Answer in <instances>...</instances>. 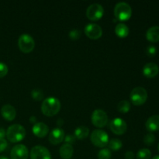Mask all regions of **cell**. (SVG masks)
<instances>
[{
    "mask_svg": "<svg viewBox=\"0 0 159 159\" xmlns=\"http://www.w3.org/2000/svg\"><path fill=\"white\" fill-rule=\"evenodd\" d=\"M0 159H9V158H6V157L5 156H0Z\"/></svg>",
    "mask_w": 159,
    "mask_h": 159,
    "instance_id": "obj_37",
    "label": "cell"
},
{
    "mask_svg": "<svg viewBox=\"0 0 159 159\" xmlns=\"http://www.w3.org/2000/svg\"><path fill=\"white\" fill-rule=\"evenodd\" d=\"M18 46L23 53H30L35 48V41L29 34H22L18 39Z\"/></svg>",
    "mask_w": 159,
    "mask_h": 159,
    "instance_id": "obj_6",
    "label": "cell"
},
{
    "mask_svg": "<svg viewBox=\"0 0 159 159\" xmlns=\"http://www.w3.org/2000/svg\"><path fill=\"white\" fill-rule=\"evenodd\" d=\"M8 71H9V69H8L7 65L3 62L0 61V79L5 77L7 75Z\"/></svg>",
    "mask_w": 159,
    "mask_h": 159,
    "instance_id": "obj_29",
    "label": "cell"
},
{
    "mask_svg": "<svg viewBox=\"0 0 159 159\" xmlns=\"http://www.w3.org/2000/svg\"><path fill=\"white\" fill-rule=\"evenodd\" d=\"M146 38L152 43L159 41V26H154L149 28L146 32Z\"/></svg>",
    "mask_w": 159,
    "mask_h": 159,
    "instance_id": "obj_18",
    "label": "cell"
},
{
    "mask_svg": "<svg viewBox=\"0 0 159 159\" xmlns=\"http://www.w3.org/2000/svg\"><path fill=\"white\" fill-rule=\"evenodd\" d=\"M89 130L88 127L85 126H80L75 129L74 135L76 139L83 140L89 136Z\"/></svg>",
    "mask_w": 159,
    "mask_h": 159,
    "instance_id": "obj_21",
    "label": "cell"
},
{
    "mask_svg": "<svg viewBox=\"0 0 159 159\" xmlns=\"http://www.w3.org/2000/svg\"><path fill=\"white\" fill-rule=\"evenodd\" d=\"M130 99L134 106H141L147 101L148 92L143 87H136L130 92Z\"/></svg>",
    "mask_w": 159,
    "mask_h": 159,
    "instance_id": "obj_4",
    "label": "cell"
},
{
    "mask_svg": "<svg viewBox=\"0 0 159 159\" xmlns=\"http://www.w3.org/2000/svg\"><path fill=\"white\" fill-rule=\"evenodd\" d=\"M36 117L35 116H31V118H30V121L32 123H34V124H36Z\"/></svg>",
    "mask_w": 159,
    "mask_h": 159,
    "instance_id": "obj_35",
    "label": "cell"
},
{
    "mask_svg": "<svg viewBox=\"0 0 159 159\" xmlns=\"http://www.w3.org/2000/svg\"><path fill=\"white\" fill-rule=\"evenodd\" d=\"M65 144H72L75 142L76 141V138L75 137V135L72 134H68L65 137Z\"/></svg>",
    "mask_w": 159,
    "mask_h": 159,
    "instance_id": "obj_30",
    "label": "cell"
},
{
    "mask_svg": "<svg viewBox=\"0 0 159 159\" xmlns=\"http://www.w3.org/2000/svg\"><path fill=\"white\" fill-rule=\"evenodd\" d=\"M115 34L120 38H124L129 34V28L124 23H119L115 27Z\"/></svg>",
    "mask_w": 159,
    "mask_h": 159,
    "instance_id": "obj_20",
    "label": "cell"
},
{
    "mask_svg": "<svg viewBox=\"0 0 159 159\" xmlns=\"http://www.w3.org/2000/svg\"><path fill=\"white\" fill-rule=\"evenodd\" d=\"M61 157L63 159H70L72 157L73 153H74V149L71 144H64L61 145L59 150Z\"/></svg>",
    "mask_w": 159,
    "mask_h": 159,
    "instance_id": "obj_19",
    "label": "cell"
},
{
    "mask_svg": "<svg viewBox=\"0 0 159 159\" xmlns=\"http://www.w3.org/2000/svg\"><path fill=\"white\" fill-rule=\"evenodd\" d=\"M152 159H159V155H155L154 158H152Z\"/></svg>",
    "mask_w": 159,
    "mask_h": 159,
    "instance_id": "obj_36",
    "label": "cell"
},
{
    "mask_svg": "<svg viewBox=\"0 0 159 159\" xmlns=\"http://www.w3.org/2000/svg\"><path fill=\"white\" fill-rule=\"evenodd\" d=\"M31 159H51V153L43 146H34L30 151Z\"/></svg>",
    "mask_w": 159,
    "mask_h": 159,
    "instance_id": "obj_12",
    "label": "cell"
},
{
    "mask_svg": "<svg viewBox=\"0 0 159 159\" xmlns=\"http://www.w3.org/2000/svg\"><path fill=\"white\" fill-rule=\"evenodd\" d=\"M134 154L132 152H127L125 154V159H134Z\"/></svg>",
    "mask_w": 159,
    "mask_h": 159,
    "instance_id": "obj_33",
    "label": "cell"
},
{
    "mask_svg": "<svg viewBox=\"0 0 159 159\" xmlns=\"http://www.w3.org/2000/svg\"><path fill=\"white\" fill-rule=\"evenodd\" d=\"M10 156L11 159H28L29 151L24 144H16L11 150Z\"/></svg>",
    "mask_w": 159,
    "mask_h": 159,
    "instance_id": "obj_11",
    "label": "cell"
},
{
    "mask_svg": "<svg viewBox=\"0 0 159 159\" xmlns=\"http://www.w3.org/2000/svg\"><path fill=\"white\" fill-rule=\"evenodd\" d=\"M130 110V103L127 100H121L117 104V110L121 113H128Z\"/></svg>",
    "mask_w": 159,
    "mask_h": 159,
    "instance_id": "obj_23",
    "label": "cell"
},
{
    "mask_svg": "<svg viewBox=\"0 0 159 159\" xmlns=\"http://www.w3.org/2000/svg\"><path fill=\"white\" fill-rule=\"evenodd\" d=\"M114 15L117 20L126 21L131 17L132 9L130 5L124 2H118L114 7Z\"/></svg>",
    "mask_w": 159,
    "mask_h": 159,
    "instance_id": "obj_3",
    "label": "cell"
},
{
    "mask_svg": "<svg viewBox=\"0 0 159 159\" xmlns=\"http://www.w3.org/2000/svg\"><path fill=\"white\" fill-rule=\"evenodd\" d=\"M91 120L93 125L99 128L105 127L108 122V116L104 110L97 109L93 111L91 116Z\"/></svg>",
    "mask_w": 159,
    "mask_h": 159,
    "instance_id": "obj_7",
    "label": "cell"
},
{
    "mask_svg": "<svg viewBox=\"0 0 159 159\" xmlns=\"http://www.w3.org/2000/svg\"><path fill=\"white\" fill-rule=\"evenodd\" d=\"M104 14V9L100 4L93 3L90 5L86 10V16L92 21L100 20Z\"/></svg>",
    "mask_w": 159,
    "mask_h": 159,
    "instance_id": "obj_8",
    "label": "cell"
},
{
    "mask_svg": "<svg viewBox=\"0 0 159 159\" xmlns=\"http://www.w3.org/2000/svg\"><path fill=\"white\" fill-rule=\"evenodd\" d=\"M146 129L149 132H156L159 130V115H153L147 120L145 123Z\"/></svg>",
    "mask_w": 159,
    "mask_h": 159,
    "instance_id": "obj_17",
    "label": "cell"
},
{
    "mask_svg": "<svg viewBox=\"0 0 159 159\" xmlns=\"http://www.w3.org/2000/svg\"><path fill=\"white\" fill-rule=\"evenodd\" d=\"M159 72V68L158 65L153 62H149L147 63L143 68V74L145 77L152 79L155 76L158 75Z\"/></svg>",
    "mask_w": 159,
    "mask_h": 159,
    "instance_id": "obj_15",
    "label": "cell"
},
{
    "mask_svg": "<svg viewBox=\"0 0 159 159\" xmlns=\"http://www.w3.org/2000/svg\"><path fill=\"white\" fill-rule=\"evenodd\" d=\"M1 114L5 120L8 121H12L16 116V109L10 104H6L1 109Z\"/></svg>",
    "mask_w": 159,
    "mask_h": 159,
    "instance_id": "obj_16",
    "label": "cell"
},
{
    "mask_svg": "<svg viewBox=\"0 0 159 159\" xmlns=\"http://www.w3.org/2000/svg\"><path fill=\"white\" fill-rule=\"evenodd\" d=\"M111 151L109 148L101 149L98 153V158L99 159H110L111 158Z\"/></svg>",
    "mask_w": 159,
    "mask_h": 159,
    "instance_id": "obj_25",
    "label": "cell"
},
{
    "mask_svg": "<svg viewBox=\"0 0 159 159\" xmlns=\"http://www.w3.org/2000/svg\"><path fill=\"white\" fill-rule=\"evenodd\" d=\"M6 135V131L3 128L0 127V139L1 138H4L5 136Z\"/></svg>",
    "mask_w": 159,
    "mask_h": 159,
    "instance_id": "obj_34",
    "label": "cell"
},
{
    "mask_svg": "<svg viewBox=\"0 0 159 159\" xmlns=\"http://www.w3.org/2000/svg\"><path fill=\"white\" fill-rule=\"evenodd\" d=\"M109 149L113 151H119L122 148L123 143L122 141L117 138H113L109 141L108 142Z\"/></svg>",
    "mask_w": 159,
    "mask_h": 159,
    "instance_id": "obj_22",
    "label": "cell"
},
{
    "mask_svg": "<svg viewBox=\"0 0 159 159\" xmlns=\"http://www.w3.org/2000/svg\"><path fill=\"white\" fill-rule=\"evenodd\" d=\"M152 157V152L148 148H142L137 153V159H150Z\"/></svg>",
    "mask_w": 159,
    "mask_h": 159,
    "instance_id": "obj_24",
    "label": "cell"
},
{
    "mask_svg": "<svg viewBox=\"0 0 159 159\" xmlns=\"http://www.w3.org/2000/svg\"><path fill=\"white\" fill-rule=\"evenodd\" d=\"M90 140L95 146L104 148L108 144L109 136L106 131L102 130H95L92 132Z\"/></svg>",
    "mask_w": 159,
    "mask_h": 159,
    "instance_id": "obj_5",
    "label": "cell"
},
{
    "mask_svg": "<svg viewBox=\"0 0 159 159\" xmlns=\"http://www.w3.org/2000/svg\"><path fill=\"white\" fill-rule=\"evenodd\" d=\"M81 37V31L77 29H73L70 31L69 37L73 40H76L80 38Z\"/></svg>",
    "mask_w": 159,
    "mask_h": 159,
    "instance_id": "obj_28",
    "label": "cell"
},
{
    "mask_svg": "<svg viewBox=\"0 0 159 159\" xmlns=\"http://www.w3.org/2000/svg\"><path fill=\"white\" fill-rule=\"evenodd\" d=\"M31 95H32L33 99H35L37 101H40L43 98V94L40 90L38 89H34L31 93Z\"/></svg>",
    "mask_w": 159,
    "mask_h": 159,
    "instance_id": "obj_27",
    "label": "cell"
},
{
    "mask_svg": "<svg viewBox=\"0 0 159 159\" xmlns=\"http://www.w3.org/2000/svg\"><path fill=\"white\" fill-rule=\"evenodd\" d=\"M33 133L35 136H37V138H43L48 134V132H49V127H48L47 124H45L44 123H36L35 124L33 127Z\"/></svg>",
    "mask_w": 159,
    "mask_h": 159,
    "instance_id": "obj_14",
    "label": "cell"
},
{
    "mask_svg": "<svg viewBox=\"0 0 159 159\" xmlns=\"http://www.w3.org/2000/svg\"><path fill=\"white\" fill-rule=\"evenodd\" d=\"M110 128L113 134L116 135H122L127 131V123L120 117L112 120L110 124Z\"/></svg>",
    "mask_w": 159,
    "mask_h": 159,
    "instance_id": "obj_9",
    "label": "cell"
},
{
    "mask_svg": "<svg viewBox=\"0 0 159 159\" xmlns=\"http://www.w3.org/2000/svg\"><path fill=\"white\" fill-rule=\"evenodd\" d=\"M85 34L87 37L92 40H97L102 35V30L100 26L96 23H89L85 26Z\"/></svg>",
    "mask_w": 159,
    "mask_h": 159,
    "instance_id": "obj_10",
    "label": "cell"
},
{
    "mask_svg": "<svg viewBox=\"0 0 159 159\" xmlns=\"http://www.w3.org/2000/svg\"><path fill=\"white\" fill-rule=\"evenodd\" d=\"M155 53H156V48L153 46H151L148 48V54L150 56L155 55Z\"/></svg>",
    "mask_w": 159,
    "mask_h": 159,
    "instance_id": "obj_32",
    "label": "cell"
},
{
    "mask_svg": "<svg viewBox=\"0 0 159 159\" xmlns=\"http://www.w3.org/2000/svg\"><path fill=\"white\" fill-rule=\"evenodd\" d=\"M155 137L153 134L150 133V134H148L147 135H145L144 138V144H147V145L150 146L152 145V144L155 143Z\"/></svg>",
    "mask_w": 159,
    "mask_h": 159,
    "instance_id": "obj_26",
    "label": "cell"
},
{
    "mask_svg": "<svg viewBox=\"0 0 159 159\" xmlns=\"http://www.w3.org/2000/svg\"><path fill=\"white\" fill-rule=\"evenodd\" d=\"M65 132L61 128H54L50 133L48 140L52 144H58L65 139Z\"/></svg>",
    "mask_w": 159,
    "mask_h": 159,
    "instance_id": "obj_13",
    "label": "cell"
},
{
    "mask_svg": "<svg viewBox=\"0 0 159 159\" xmlns=\"http://www.w3.org/2000/svg\"><path fill=\"white\" fill-rule=\"evenodd\" d=\"M8 146V143L5 138H1L0 139V153L4 152Z\"/></svg>",
    "mask_w": 159,
    "mask_h": 159,
    "instance_id": "obj_31",
    "label": "cell"
},
{
    "mask_svg": "<svg viewBox=\"0 0 159 159\" xmlns=\"http://www.w3.org/2000/svg\"><path fill=\"white\" fill-rule=\"evenodd\" d=\"M26 136V130L25 128L20 124H12L8 127L6 130V137L8 140L12 143L20 142L24 139Z\"/></svg>",
    "mask_w": 159,
    "mask_h": 159,
    "instance_id": "obj_2",
    "label": "cell"
},
{
    "mask_svg": "<svg viewBox=\"0 0 159 159\" xmlns=\"http://www.w3.org/2000/svg\"><path fill=\"white\" fill-rule=\"evenodd\" d=\"M158 151H159V144H158Z\"/></svg>",
    "mask_w": 159,
    "mask_h": 159,
    "instance_id": "obj_38",
    "label": "cell"
},
{
    "mask_svg": "<svg viewBox=\"0 0 159 159\" xmlns=\"http://www.w3.org/2000/svg\"><path fill=\"white\" fill-rule=\"evenodd\" d=\"M61 102L55 97H48L43 99L41 104V111L45 116H54L61 110Z\"/></svg>",
    "mask_w": 159,
    "mask_h": 159,
    "instance_id": "obj_1",
    "label": "cell"
}]
</instances>
